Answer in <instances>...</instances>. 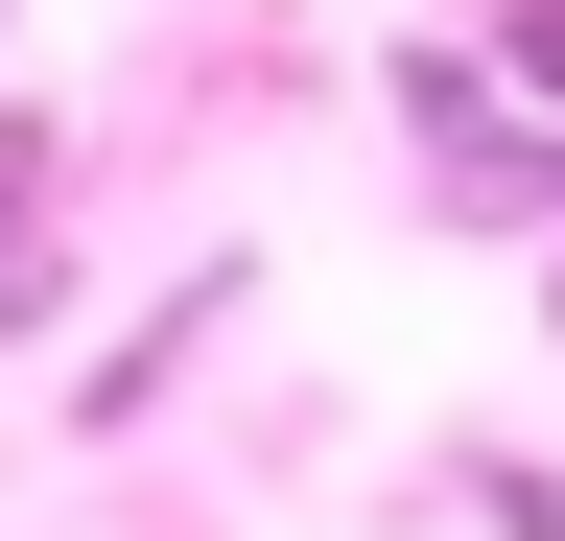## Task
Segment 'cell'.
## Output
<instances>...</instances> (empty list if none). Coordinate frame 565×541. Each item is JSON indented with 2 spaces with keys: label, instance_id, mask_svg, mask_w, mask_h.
<instances>
[{
  "label": "cell",
  "instance_id": "cell-1",
  "mask_svg": "<svg viewBox=\"0 0 565 541\" xmlns=\"http://www.w3.org/2000/svg\"><path fill=\"white\" fill-rule=\"evenodd\" d=\"M471 495H494V541H565V470H471Z\"/></svg>",
  "mask_w": 565,
  "mask_h": 541
},
{
  "label": "cell",
  "instance_id": "cell-2",
  "mask_svg": "<svg viewBox=\"0 0 565 541\" xmlns=\"http://www.w3.org/2000/svg\"><path fill=\"white\" fill-rule=\"evenodd\" d=\"M519 72H565V0H519Z\"/></svg>",
  "mask_w": 565,
  "mask_h": 541
}]
</instances>
